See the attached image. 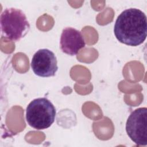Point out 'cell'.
<instances>
[{"instance_id":"obj_5","label":"cell","mask_w":147,"mask_h":147,"mask_svg":"<svg viewBox=\"0 0 147 147\" xmlns=\"http://www.w3.org/2000/svg\"><path fill=\"white\" fill-rule=\"evenodd\" d=\"M31 67L33 72L38 76H53L58 69L56 57L48 49H39L32 57Z\"/></svg>"},{"instance_id":"obj_2","label":"cell","mask_w":147,"mask_h":147,"mask_svg":"<svg viewBox=\"0 0 147 147\" xmlns=\"http://www.w3.org/2000/svg\"><path fill=\"white\" fill-rule=\"evenodd\" d=\"M0 23L2 35L13 41H18L25 37L30 28L25 13L13 7L3 10L1 14Z\"/></svg>"},{"instance_id":"obj_4","label":"cell","mask_w":147,"mask_h":147,"mask_svg":"<svg viewBox=\"0 0 147 147\" xmlns=\"http://www.w3.org/2000/svg\"><path fill=\"white\" fill-rule=\"evenodd\" d=\"M126 131L129 138L137 145H147V109L140 107L134 110L128 117Z\"/></svg>"},{"instance_id":"obj_6","label":"cell","mask_w":147,"mask_h":147,"mask_svg":"<svg viewBox=\"0 0 147 147\" xmlns=\"http://www.w3.org/2000/svg\"><path fill=\"white\" fill-rule=\"evenodd\" d=\"M60 49L63 52L74 56L85 47L86 43L81 32L75 28L67 27L63 29L60 37Z\"/></svg>"},{"instance_id":"obj_3","label":"cell","mask_w":147,"mask_h":147,"mask_svg":"<svg viewBox=\"0 0 147 147\" xmlns=\"http://www.w3.org/2000/svg\"><path fill=\"white\" fill-rule=\"evenodd\" d=\"M56 109L46 98H39L31 101L26 110V119L28 124L37 130L49 127L56 117Z\"/></svg>"},{"instance_id":"obj_1","label":"cell","mask_w":147,"mask_h":147,"mask_svg":"<svg viewBox=\"0 0 147 147\" xmlns=\"http://www.w3.org/2000/svg\"><path fill=\"white\" fill-rule=\"evenodd\" d=\"M114 32L117 39L121 43L134 47L141 44L147 35L145 14L136 8L125 10L115 21Z\"/></svg>"}]
</instances>
